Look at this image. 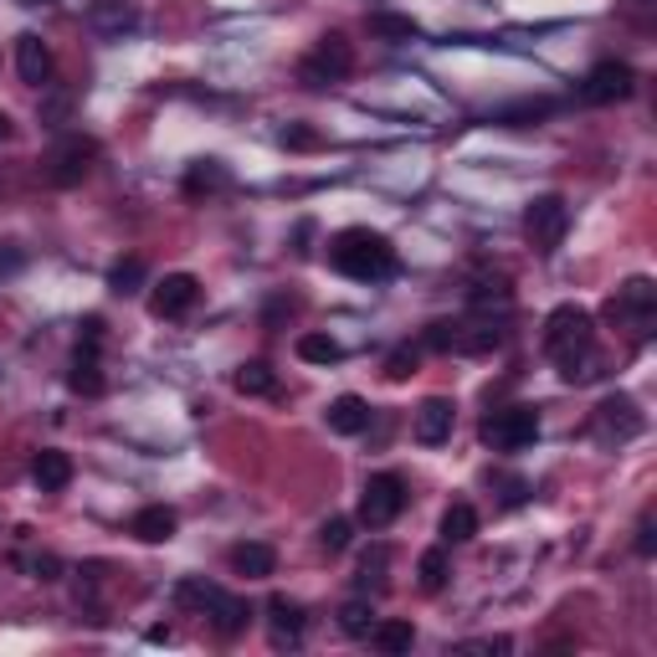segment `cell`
Segmentation results:
<instances>
[{
	"instance_id": "13",
	"label": "cell",
	"mask_w": 657,
	"mask_h": 657,
	"mask_svg": "<svg viewBox=\"0 0 657 657\" xmlns=\"http://www.w3.org/2000/svg\"><path fill=\"white\" fill-rule=\"evenodd\" d=\"M16 67H21V78L31 82V88H47V82H52V47H47L37 31L16 37Z\"/></svg>"
},
{
	"instance_id": "37",
	"label": "cell",
	"mask_w": 657,
	"mask_h": 657,
	"mask_svg": "<svg viewBox=\"0 0 657 657\" xmlns=\"http://www.w3.org/2000/svg\"><path fill=\"white\" fill-rule=\"evenodd\" d=\"M657 540H653V519H642L637 524V555H653Z\"/></svg>"
},
{
	"instance_id": "12",
	"label": "cell",
	"mask_w": 657,
	"mask_h": 657,
	"mask_svg": "<svg viewBox=\"0 0 657 657\" xmlns=\"http://www.w3.org/2000/svg\"><path fill=\"white\" fill-rule=\"evenodd\" d=\"M452 422H458V407L447 401V396H426L422 407H416V442H426V447H442L447 437H452Z\"/></svg>"
},
{
	"instance_id": "9",
	"label": "cell",
	"mask_w": 657,
	"mask_h": 657,
	"mask_svg": "<svg viewBox=\"0 0 657 657\" xmlns=\"http://www.w3.org/2000/svg\"><path fill=\"white\" fill-rule=\"evenodd\" d=\"M93 139H82V134H73V139H62L57 150H52V159H47V180H52V185H62V191H67V185H78L82 175L93 170Z\"/></svg>"
},
{
	"instance_id": "36",
	"label": "cell",
	"mask_w": 657,
	"mask_h": 657,
	"mask_svg": "<svg viewBox=\"0 0 657 657\" xmlns=\"http://www.w3.org/2000/svg\"><path fill=\"white\" fill-rule=\"evenodd\" d=\"M283 144H293V150H313L319 134H309V129H283Z\"/></svg>"
},
{
	"instance_id": "7",
	"label": "cell",
	"mask_w": 657,
	"mask_h": 657,
	"mask_svg": "<svg viewBox=\"0 0 657 657\" xmlns=\"http://www.w3.org/2000/svg\"><path fill=\"white\" fill-rule=\"evenodd\" d=\"M401 508H407V484H401V473H375V478H365V488H360V524L386 529V524H396Z\"/></svg>"
},
{
	"instance_id": "8",
	"label": "cell",
	"mask_w": 657,
	"mask_h": 657,
	"mask_svg": "<svg viewBox=\"0 0 657 657\" xmlns=\"http://www.w3.org/2000/svg\"><path fill=\"white\" fill-rule=\"evenodd\" d=\"M565 227H570V206L565 195H534L529 211H524V232L540 252H555L565 242Z\"/></svg>"
},
{
	"instance_id": "18",
	"label": "cell",
	"mask_w": 657,
	"mask_h": 657,
	"mask_svg": "<svg viewBox=\"0 0 657 657\" xmlns=\"http://www.w3.org/2000/svg\"><path fill=\"white\" fill-rule=\"evenodd\" d=\"M232 570L236 576H247V580H268L272 570H278V555H272V544L247 540V544H236L232 550Z\"/></svg>"
},
{
	"instance_id": "5",
	"label": "cell",
	"mask_w": 657,
	"mask_h": 657,
	"mask_svg": "<svg viewBox=\"0 0 657 657\" xmlns=\"http://www.w3.org/2000/svg\"><path fill=\"white\" fill-rule=\"evenodd\" d=\"M349 67H355V52H349V41L339 31H328V37L313 41V52L298 62V78L304 88H334V82L349 78Z\"/></svg>"
},
{
	"instance_id": "19",
	"label": "cell",
	"mask_w": 657,
	"mask_h": 657,
	"mask_svg": "<svg viewBox=\"0 0 657 657\" xmlns=\"http://www.w3.org/2000/svg\"><path fill=\"white\" fill-rule=\"evenodd\" d=\"M370 426V407L360 396H339L334 407H328V431H339V437H360Z\"/></svg>"
},
{
	"instance_id": "17",
	"label": "cell",
	"mask_w": 657,
	"mask_h": 657,
	"mask_svg": "<svg viewBox=\"0 0 657 657\" xmlns=\"http://www.w3.org/2000/svg\"><path fill=\"white\" fill-rule=\"evenodd\" d=\"M31 478H37L41 493H62V488L73 484V458L67 452H37V463H31Z\"/></svg>"
},
{
	"instance_id": "15",
	"label": "cell",
	"mask_w": 657,
	"mask_h": 657,
	"mask_svg": "<svg viewBox=\"0 0 657 657\" xmlns=\"http://www.w3.org/2000/svg\"><path fill=\"white\" fill-rule=\"evenodd\" d=\"M67 386L78 396H103V365H98V345L82 339L78 355H73V370H67Z\"/></svg>"
},
{
	"instance_id": "39",
	"label": "cell",
	"mask_w": 657,
	"mask_h": 657,
	"mask_svg": "<svg viewBox=\"0 0 657 657\" xmlns=\"http://www.w3.org/2000/svg\"><path fill=\"white\" fill-rule=\"evenodd\" d=\"M5 139H11V118L0 114V144H5Z\"/></svg>"
},
{
	"instance_id": "29",
	"label": "cell",
	"mask_w": 657,
	"mask_h": 657,
	"mask_svg": "<svg viewBox=\"0 0 657 657\" xmlns=\"http://www.w3.org/2000/svg\"><path fill=\"white\" fill-rule=\"evenodd\" d=\"M370 31H375V37H386V41H411V37H416V21H411V16H390V11H375V16H370Z\"/></svg>"
},
{
	"instance_id": "33",
	"label": "cell",
	"mask_w": 657,
	"mask_h": 657,
	"mask_svg": "<svg viewBox=\"0 0 657 657\" xmlns=\"http://www.w3.org/2000/svg\"><path fill=\"white\" fill-rule=\"evenodd\" d=\"M411 370H416V349L401 345V349H396V355L386 360V375H390V381H407Z\"/></svg>"
},
{
	"instance_id": "6",
	"label": "cell",
	"mask_w": 657,
	"mask_h": 657,
	"mask_svg": "<svg viewBox=\"0 0 657 657\" xmlns=\"http://www.w3.org/2000/svg\"><path fill=\"white\" fill-rule=\"evenodd\" d=\"M534 437H540V411L534 407H503L484 416V442L493 452H524V447H534Z\"/></svg>"
},
{
	"instance_id": "38",
	"label": "cell",
	"mask_w": 657,
	"mask_h": 657,
	"mask_svg": "<svg viewBox=\"0 0 657 657\" xmlns=\"http://www.w3.org/2000/svg\"><path fill=\"white\" fill-rule=\"evenodd\" d=\"M499 488H503V503H524V493H529V488H524L519 478H503Z\"/></svg>"
},
{
	"instance_id": "34",
	"label": "cell",
	"mask_w": 657,
	"mask_h": 657,
	"mask_svg": "<svg viewBox=\"0 0 657 657\" xmlns=\"http://www.w3.org/2000/svg\"><path fill=\"white\" fill-rule=\"evenodd\" d=\"M426 349H458V324H426Z\"/></svg>"
},
{
	"instance_id": "20",
	"label": "cell",
	"mask_w": 657,
	"mask_h": 657,
	"mask_svg": "<svg viewBox=\"0 0 657 657\" xmlns=\"http://www.w3.org/2000/svg\"><path fill=\"white\" fill-rule=\"evenodd\" d=\"M601 426H611L617 437H637L642 431V411L632 396H611L606 407H601Z\"/></svg>"
},
{
	"instance_id": "10",
	"label": "cell",
	"mask_w": 657,
	"mask_h": 657,
	"mask_svg": "<svg viewBox=\"0 0 657 657\" xmlns=\"http://www.w3.org/2000/svg\"><path fill=\"white\" fill-rule=\"evenodd\" d=\"M580 98H585V103H621V98H632V67L617 57L596 62V67L585 73V82H580Z\"/></svg>"
},
{
	"instance_id": "32",
	"label": "cell",
	"mask_w": 657,
	"mask_h": 657,
	"mask_svg": "<svg viewBox=\"0 0 657 657\" xmlns=\"http://www.w3.org/2000/svg\"><path fill=\"white\" fill-rule=\"evenodd\" d=\"M349 540H355V524H349V519H324V529H319V544H324L328 555H345Z\"/></svg>"
},
{
	"instance_id": "11",
	"label": "cell",
	"mask_w": 657,
	"mask_h": 657,
	"mask_svg": "<svg viewBox=\"0 0 657 657\" xmlns=\"http://www.w3.org/2000/svg\"><path fill=\"white\" fill-rule=\"evenodd\" d=\"M195 298H201V283H195L191 272H170V278H159V283H155L150 309H155L159 319H180V313L191 309Z\"/></svg>"
},
{
	"instance_id": "21",
	"label": "cell",
	"mask_w": 657,
	"mask_h": 657,
	"mask_svg": "<svg viewBox=\"0 0 657 657\" xmlns=\"http://www.w3.org/2000/svg\"><path fill=\"white\" fill-rule=\"evenodd\" d=\"M88 21H93L98 31H129L139 16H134L129 0H93V5H88Z\"/></svg>"
},
{
	"instance_id": "27",
	"label": "cell",
	"mask_w": 657,
	"mask_h": 657,
	"mask_svg": "<svg viewBox=\"0 0 657 657\" xmlns=\"http://www.w3.org/2000/svg\"><path fill=\"white\" fill-rule=\"evenodd\" d=\"M447 576H452V565H447V550H426L422 565H416V580H422L426 596H437L447 585Z\"/></svg>"
},
{
	"instance_id": "2",
	"label": "cell",
	"mask_w": 657,
	"mask_h": 657,
	"mask_svg": "<svg viewBox=\"0 0 657 657\" xmlns=\"http://www.w3.org/2000/svg\"><path fill=\"white\" fill-rule=\"evenodd\" d=\"M328 262L345 272V278H355V283H381V278H390V268H396V252H390V242L381 232L349 227V232L334 236Z\"/></svg>"
},
{
	"instance_id": "23",
	"label": "cell",
	"mask_w": 657,
	"mask_h": 657,
	"mask_svg": "<svg viewBox=\"0 0 657 657\" xmlns=\"http://www.w3.org/2000/svg\"><path fill=\"white\" fill-rule=\"evenodd\" d=\"M232 386L242 390V396H278V375H272V365H262V360H247V365L232 375Z\"/></svg>"
},
{
	"instance_id": "14",
	"label": "cell",
	"mask_w": 657,
	"mask_h": 657,
	"mask_svg": "<svg viewBox=\"0 0 657 657\" xmlns=\"http://www.w3.org/2000/svg\"><path fill=\"white\" fill-rule=\"evenodd\" d=\"M268 621H272V642L278 647H293V642L304 637V606L288 596H272L268 601Z\"/></svg>"
},
{
	"instance_id": "35",
	"label": "cell",
	"mask_w": 657,
	"mask_h": 657,
	"mask_svg": "<svg viewBox=\"0 0 657 657\" xmlns=\"http://www.w3.org/2000/svg\"><path fill=\"white\" fill-rule=\"evenodd\" d=\"M31 570H37V580H57L62 561H57V555H37V561H31Z\"/></svg>"
},
{
	"instance_id": "30",
	"label": "cell",
	"mask_w": 657,
	"mask_h": 657,
	"mask_svg": "<svg viewBox=\"0 0 657 657\" xmlns=\"http://www.w3.org/2000/svg\"><path fill=\"white\" fill-rule=\"evenodd\" d=\"M144 283V257H118L114 272H108V288L114 293H139Z\"/></svg>"
},
{
	"instance_id": "25",
	"label": "cell",
	"mask_w": 657,
	"mask_h": 657,
	"mask_svg": "<svg viewBox=\"0 0 657 657\" xmlns=\"http://www.w3.org/2000/svg\"><path fill=\"white\" fill-rule=\"evenodd\" d=\"M298 360H309V365H339L345 349H339V339H328V334H298Z\"/></svg>"
},
{
	"instance_id": "4",
	"label": "cell",
	"mask_w": 657,
	"mask_h": 657,
	"mask_svg": "<svg viewBox=\"0 0 657 657\" xmlns=\"http://www.w3.org/2000/svg\"><path fill=\"white\" fill-rule=\"evenodd\" d=\"M653 313H657V288L647 283V278H627V283L617 288V298L606 304V319L627 328L637 345L653 334Z\"/></svg>"
},
{
	"instance_id": "24",
	"label": "cell",
	"mask_w": 657,
	"mask_h": 657,
	"mask_svg": "<svg viewBox=\"0 0 657 657\" xmlns=\"http://www.w3.org/2000/svg\"><path fill=\"white\" fill-rule=\"evenodd\" d=\"M473 534H478V508H473V503H452V508L442 514V540L447 544H467Z\"/></svg>"
},
{
	"instance_id": "22",
	"label": "cell",
	"mask_w": 657,
	"mask_h": 657,
	"mask_svg": "<svg viewBox=\"0 0 657 657\" xmlns=\"http://www.w3.org/2000/svg\"><path fill=\"white\" fill-rule=\"evenodd\" d=\"M211 191H227V165L221 159H195L185 170V195H211Z\"/></svg>"
},
{
	"instance_id": "41",
	"label": "cell",
	"mask_w": 657,
	"mask_h": 657,
	"mask_svg": "<svg viewBox=\"0 0 657 657\" xmlns=\"http://www.w3.org/2000/svg\"><path fill=\"white\" fill-rule=\"evenodd\" d=\"M26 5H41V0H26Z\"/></svg>"
},
{
	"instance_id": "3",
	"label": "cell",
	"mask_w": 657,
	"mask_h": 657,
	"mask_svg": "<svg viewBox=\"0 0 657 657\" xmlns=\"http://www.w3.org/2000/svg\"><path fill=\"white\" fill-rule=\"evenodd\" d=\"M175 601H180V606H201L221 637H236V632L252 621L247 601L232 596V591H221V585H206V580H180V585H175Z\"/></svg>"
},
{
	"instance_id": "28",
	"label": "cell",
	"mask_w": 657,
	"mask_h": 657,
	"mask_svg": "<svg viewBox=\"0 0 657 657\" xmlns=\"http://www.w3.org/2000/svg\"><path fill=\"white\" fill-rule=\"evenodd\" d=\"M339 632L345 637H370L375 632V611H370L365 601H345L339 606Z\"/></svg>"
},
{
	"instance_id": "40",
	"label": "cell",
	"mask_w": 657,
	"mask_h": 657,
	"mask_svg": "<svg viewBox=\"0 0 657 657\" xmlns=\"http://www.w3.org/2000/svg\"><path fill=\"white\" fill-rule=\"evenodd\" d=\"M16 262H21V257H11V262H0V272H5V268H16Z\"/></svg>"
},
{
	"instance_id": "1",
	"label": "cell",
	"mask_w": 657,
	"mask_h": 657,
	"mask_svg": "<svg viewBox=\"0 0 657 657\" xmlns=\"http://www.w3.org/2000/svg\"><path fill=\"white\" fill-rule=\"evenodd\" d=\"M544 355L561 365L565 386H585L601 375V355H596V328H591V313L576 309V304H561L544 319Z\"/></svg>"
},
{
	"instance_id": "16",
	"label": "cell",
	"mask_w": 657,
	"mask_h": 657,
	"mask_svg": "<svg viewBox=\"0 0 657 657\" xmlns=\"http://www.w3.org/2000/svg\"><path fill=\"white\" fill-rule=\"evenodd\" d=\"M129 534H139L144 544L175 540V508H165V503H150V508H139L134 519H129Z\"/></svg>"
},
{
	"instance_id": "31",
	"label": "cell",
	"mask_w": 657,
	"mask_h": 657,
	"mask_svg": "<svg viewBox=\"0 0 657 657\" xmlns=\"http://www.w3.org/2000/svg\"><path fill=\"white\" fill-rule=\"evenodd\" d=\"M386 565H390V550L375 544L365 555V565H360V591H381V585H386Z\"/></svg>"
},
{
	"instance_id": "26",
	"label": "cell",
	"mask_w": 657,
	"mask_h": 657,
	"mask_svg": "<svg viewBox=\"0 0 657 657\" xmlns=\"http://www.w3.org/2000/svg\"><path fill=\"white\" fill-rule=\"evenodd\" d=\"M370 642H375L381 653H411V642H416V627H411V621H375Z\"/></svg>"
}]
</instances>
